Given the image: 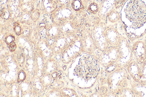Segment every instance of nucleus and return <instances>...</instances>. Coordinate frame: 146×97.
<instances>
[{"instance_id": "1", "label": "nucleus", "mask_w": 146, "mask_h": 97, "mask_svg": "<svg viewBox=\"0 0 146 97\" xmlns=\"http://www.w3.org/2000/svg\"><path fill=\"white\" fill-rule=\"evenodd\" d=\"M131 49L136 62L139 64L144 63L146 60V48L144 42L137 41L133 45Z\"/></svg>"}, {"instance_id": "2", "label": "nucleus", "mask_w": 146, "mask_h": 97, "mask_svg": "<svg viewBox=\"0 0 146 97\" xmlns=\"http://www.w3.org/2000/svg\"><path fill=\"white\" fill-rule=\"evenodd\" d=\"M112 13L111 14V21L112 22H115L117 21L119 18V15L117 12H112Z\"/></svg>"}, {"instance_id": "3", "label": "nucleus", "mask_w": 146, "mask_h": 97, "mask_svg": "<svg viewBox=\"0 0 146 97\" xmlns=\"http://www.w3.org/2000/svg\"><path fill=\"white\" fill-rule=\"evenodd\" d=\"M144 43H145V47H146V39L145 42H144Z\"/></svg>"}]
</instances>
